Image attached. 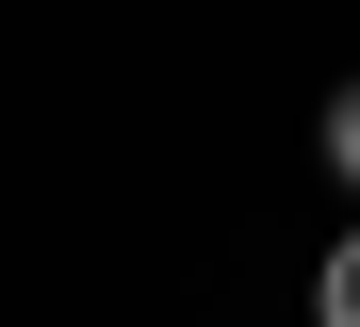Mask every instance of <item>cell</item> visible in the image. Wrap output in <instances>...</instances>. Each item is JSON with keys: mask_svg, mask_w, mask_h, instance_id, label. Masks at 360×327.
<instances>
[{"mask_svg": "<svg viewBox=\"0 0 360 327\" xmlns=\"http://www.w3.org/2000/svg\"><path fill=\"white\" fill-rule=\"evenodd\" d=\"M311 311H328V327H360V229L328 245V295H311Z\"/></svg>", "mask_w": 360, "mask_h": 327, "instance_id": "obj_1", "label": "cell"}, {"mask_svg": "<svg viewBox=\"0 0 360 327\" xmlns=\"http://www.w3.org/2000/svg\"><path fill=\"white\" fill-rule=\"evenodd\" d=\"M328 164H344V180H360V82H344V98H328Z\"/></svg>", "mask_w": 360, "mask_h": 327, "instance_id": "obj_2", "label": "cell"}]
</instances>
